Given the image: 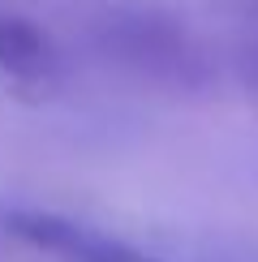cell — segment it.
Instances as JSON below:
<instances>
[{
    "instance_id": "obj_1",
    "label": "cell",
    "mask_w": 258,
    "mask_h": 262,
    "mask_svg": "<svg viewBox=\"0 0 258 262\" xmlns=\"http://www.w3.org/2000/svg\"><path fill=\"white\" fill-rule=\"evenodd\" d=\"M103 48L129 69L172 86V91H193L207 82V60L198 43L181 26H172L159 13H121L103 30Z\"/></svg>"
},
{
    "instance_id": "obj_2",
    "label": "cell",
    "mask_w": 258,
    "mask_h": 262,
    "mask_svg": "<svg viewBox=\"0 0 258 262\" xmlns=\"http://www.w3.org/2000/svg\"><path fill=\"white\" fill-rule=\"evenodd\" d=\"M0 228L9 236H17L22 245L43 249V254L60 258V262H155L142 249H134L121 236H107L91 224H78L69 215L56 211H39V206H13L0 215Z\"/></svg>"
},
{
    "instance_id": "obj_3",
    "label": "cell",
    "mask_w": 258,
    "mask_h": 262,
    "mask_svg": "<svg viewBox=\"0 0 258 262\" xmlns=\"http://www.w3.org/2000/svg\"><path fill=\"white\" fill-rule=\"evenodd\" d=\"M56 69V48H52L48 30L17 13H0V73L22 82H39Z\"/></svg>"
}]
</instances>
